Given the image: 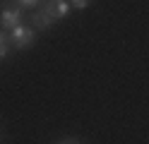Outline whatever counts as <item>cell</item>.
Returning <instances> with one entry per match:
<instances>
[{
    "label": "cell",
    "mask_w": 149,
    "mask_h": 144,
    "mask_svg": "<svg viewBox=\"0 0 149 144\" xmlns=\"http://www.w3.org/2000/svg\"><path fill=\"white\" fill-rule=\"evenodd\" d=\"M36 41V29L34 26H26V24H19L10 31V48L15 51H26L31 48Z\"/></svg>",
    "instance_id": "6da1fadb"
},
{
    "label": "cell",
    "mask_w": 149,
    "mask_h": 144,
    "mask_svg": "<svg viewBox=\"0 0 149 144\" xmlns=\"http://www.w3.org/2000/svg\"><path fill=\"white\" fill-rule=\"evenodd\" d=\"M22 17H24V10L19 5H15V3H3V12H0V24H3L5 31H12L15 26H19L24 24L22 22Z\"/></svg>",
    "instance_id": "7a4b0ae2"
},
{
    "label": "cell",
    "mask_w": 149,
    "mask_h": 144,
    "mask_svg": "<svg viewBox=\"0 0 149 144\" xmlns=\"http://www.w3.org/2000/svg\"><path fill=\"white\" fill-rule=\"evenodd\" d=\"M31 24H34V29H36V31H46V29H51L55 22H53V19L43 12L41 7H36V12L31 15Z\"/></svg>",
    "instance_id": "3957f363"
},
{
    "label": "cell",
    "mask_w": 149,
    "mask_h": 144,
    "mask_svg": "<svg viewBox=\"0 0 149 144\" xmlns=\"http://www.w3.org/2000/svg\"><path fill=\"white\" fill-rule=\"evenodd\" d=\"M70 10H72V5L68 0H55V15H58V19H65L70 15Z\"/></svg>",
    "instance_id": "277c9868"
},
{
    "label": "cell",
    "mask_w": 149,
    "mask_h": 144,
    "mask_svg": "<svg viewBox=\"0 0 149 144\" xmlns=\"http://www.w3.org/2000/svg\"><path fill=\"white\" fill-rule=\"evenodd\" d=\"M0 3H15V5H19L22 10H31V7H39L43 0H0Z\"/></svg>",
    "instance_id": "5b68a950"
},
{
    "label": "cell",
    "mask_w": 149,
    "mask_h": 144,
    "mask_svg": "<svg viewBox=\"0 0 149 144\" xmlns=\"http://www.w3.org/2000/svg\"><path fill=\"white\" fill-rule=\"evenodd\" d=\"M68 3H70L74 10H84V7H89V5H91V0H68Z\"/></svg>",
    "instance_id": "8992f818"
},
{
    "label": "cell",
    "mask_w": 149,
    "mask_h": 144,
    "mask_svg": "<svg viewBox=\"0 0 149 144\" xmlns=\"http://www.w3.org/2000/svg\"><path fill=\"white\" fill-rule=\"evenodd\" d=\"M0 46H10V31H0Z\"/></svg>",
    "instance_id": "52a82bcc"
},
{
    "label": "cell",
    "mask_w": 149,
    "mask_h": 144,
    "mask_svg": "<svg viewBox=\"0 0 149 144\" xmlns=\"http://www.w3.org/2000/svg\"><path fill=\"white\" fill-rule=\"evenodd\" d=\"M58 144H82V142H79L77 137H63V139H60Z\"/></svg>",
    "instance_id": "ba28073f"
}]
</instances>
